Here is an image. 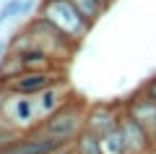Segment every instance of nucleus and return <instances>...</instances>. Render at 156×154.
I'll return each instance as SVG.
<instances>
[{"label": "nucleus", "mask_w": 156, "mask_h": 154, "mask_svg": "<svg viewBox=\"0 0 156 154\" xmlns=\"http://www.w3.org/2000/svg\"><path fill=\"white\" fill-rule=\"evenodd\" d=\"M57 73L55 71H21L18 76H13L11 81L5 84V92H13V94H29V97H37L39 92L55 86L57 84Z\"/></svg>", "instance_id": "obj_6"}, {"label": "nucleus", "mask_w": 156, "mask_h": 154, "mask_svg": "<svg viewBox=\"0 0 156 154\" xmlns=\"http://www.w3.org/2000/svg\"><path fill=\"white\" fill-rule=\"evenodd\" d=\"M120 115H122V110H120V107L104 105V102H99V105H91V107H86L83 128L94 131L96 136H104L107 131L117 128V123H120Z\"/></svg>", "instance_id": "obj_8"}, {"label": "nucleus", "mask_w": 156, "mask_h": 154, "mask_svg": "<svg viewBox=\"0 0 156 154\" xmlns=\"http://www.w3.org/2000/svg\"><path fill=\"white\" fill-rule=\"evenodd\" d=\"M101 138V152L104 154H125V141H122V133H120V126L107 131Z\"/></svg>", "instance_id": "obj_13"}, {"label": "nucleus", "mask_w": 156, "mask_h": 154, "mask_svg": "<svg viewBox=\"0 0 156 154\" xmlns=\"http://www.w3.org/2000/svg\"><path fill=\"white\" fill-rule=\"evenodd\" d=\"M16 52L21 55L23 68H29V71H55L60 66L50 52H44V50H39V47H21Z\"/></svg>", "instance_id": "obj_9"}, {"label": "nucleus", "mask_w": 156, "mask_h": 154, "mask_svg": "<svg viewBox=\"0 0 156 154\" xmlns=\"http://www.w3.org/2000/svg\"><path fill=\"white\" fill-rule=\"evenodd\" d=\"M5 92V89H3ZM3 118L5 120H11L13 126L18 128H31L37 126V118L39 115V105H37V99L29 97V94H13V92H5V99H3Z\"/></svg>", "instance_id": "obj_4"}, {"label": "nucleus", "mask_w": 156, "mask_h": 154, "mask_svg": "<svg viewBox=\"0 0 156 154\" xmlns=\"http://www.w3.org/2000/svg\"><path fill=\"white\" fill-rule=\"evenodd\" d=\"M73 6L81 11V16L86 18V21H91V24H96L99 21V16H104V11L109 6L107 3H101V0H73Z\"/></svg>", "instance_id": "obj_11"}, {"label": "nucleus", "mask_w": 156, "mask_h": 154, "mask_svg": "<svg viewBox=\"0 0 156 154\" xmlns=\"http://www.w3.org/2000/svg\"><path fill=\"white\" fill-rule=\"evenodd\" d=\"M70 152L73 154H104L101 152V138L94 131H89V128H83V131L73 138Z\"/></svg>", "instance_id": "obj_10"}, {"label": "nucleus", "mask_w": 156, "mask_h": 154, "mask_svg": "<svg viewBox=\"0 0 156 154\" xmlns=\"http://www.w3.org/2000/svg\"><path fill=\"white\" fill-rule=\"evenodd\" d=\"M122 110L128 112L133 120L140 123V128L148 133L151 144H154V149H156V99L151 97L146 89H138L130 99H125Z\"/></svg>", "instance_id": "obj_5"}, {"label": "nucleus", "mask_w": 156, "mask_h": 154, "mask_svg": "<svg viewBox=\"0 0 156 154\" xmlns=\"http://www.w3.org/2000/svg\"><path fill=\"white\" fill-rule=\"evenodd\" d=\"M21 133H23V128L13 126V123H11V120H5V118H0V149L8 146L11 141H16Z\"/></svg>", "instance_id": "obj_14"}, {"label": "nucleus", "mask_w": 156, "mask_h": 154, "mask_svg": "<svg viewBox=\"0 0 156 154\" xmlns=\"http://www.w3.org/2000/svg\"><path fill=\"white\" fill-rule=\"evenodd\" d=\"M37 13L44 16L47 21H52L62 34H68L76 44L83 42L86 34H89L91 26H94L91 21H86V18L81 16V11L73 6V0H39Z\"/></svg>", "instance_id": "obj_3"}, {"label": "nucleus", "mask_w": 156, "mask_h": 154, "mask_svg": "<svg viewBox=\"0 0 156 154\" xmlns=\"http://www.w3.org/2000/svg\"><path fill=\"white\" fill-rule=\"evenodd\" d=\"M8 52V42H3V39H0V60H3V55H5Z\"/></svg>", "instance_id": "obj_18"}, {"label": "nucleus", "mask_w": 156, "mask_h": 154, "mask_svg": "<svg viewBox=\"0 0 156 154\" xmlns=\"http://www.w3.org/2000/svg\"><path fill=\"white\" fill-rule=\"evenodd\" d=\"M117 126H120V133H122V141H125V154H156L148 133H146L143 128H140V123L133 120L125 110H122V115H120V123H117Z\"/></svg>", "instance_id": "obj_7"}, {"label": "nucleus", "mask_w": 156, "mask_h": 154, "mask_svg": "<svg viewBox=\"0 0 156 154\" xmlns=\"http://www.w3.org/2000/svg\"><path fill=\"white\" fill-rule=\"evenodd\" d=\"M21 6H23V0H5L3 8H0V24L11 21V18H18L21 16Z\"/></svg>", "instance_id": "obj_15"}, {"label": "nucleus", "mask_w": 156, "mask_h": 154, "mask_svg": "<svg viewBox=\"0 0 156 154\" xmlns=\"http://www.w3.org/2000/svg\"><path fill=\"white\" fill-rule=\"evenodd\" d=\"M37 6H39L37 0H23V6H21V16H26V13H31V11H34Z\"/></svg>", "instance_id": "obj_16"}, {"label": "nucleus", "mask_w": 156, "mask_h": 154, "mask_svg": "<svg viewBox=\"0 0 156 154\" xmlns=\"http://www.w3.org/2000/svg\"><path fill=\"white\" fill-rule=\"evenodd\" d=\"M143 89H146V92H148V94H151V97H154V99H156V76H154V78H151V81H148V84H146V86H143Z\"/></svg>", "instance_id": "obj_17"}, {"label": "nucleus", "mask_w": 156, "mask_h": 154, "mask_svg": "<svg viewBox=\"0 0 156 154\" xmlns=\"http://www.w3.org/2000/svg\"><path fill=\"white\" fill-rule=\"evenodd\" d=\"M11 50H21V47H39L50 52L57 63H62L65 58H70V52L76 50V42H73L68 34H62L60 29L55 26L52 21H47L44 16H34L21 32L16 34V39L8 42Z\"/></svg>", "instance_id": "obj_1"}, {"label": "nucleus", "mask_w": 156, "mask_h": 154, "mask_svg": "<svg viewBox=\"0 0 156 154\" xmlns=\"http://www.w3.org/2000/svg\"><path fill=\"white\" fill-rule=\"evenodd\" d=\"M37 105H39V115L44 118L47 112H52L55 107H60L62 105V99H60V92H57V84L55 86H50V89H44V92H39L37 94Z\"/></svg>", "instance_id": "obj_12"}, {"label": "nucleus", "mask_w": 156, "mask_h": 154, "mask_svg": "<svg viewBox=\"0 0 156 154\" xmlns=\"http://www.w3.org/2000/svg\"><path fill=\"white\" fill-rule=\"evenodd\" d=\"M86 102L83 99H62V105L55 107L52 112H47L42 120L37 123L50 138L60 141L62 146H70L73 138L83 131V120H86Z\"/></svg>", "instance_id": "obj_2"}]
</instances>
